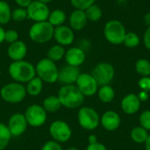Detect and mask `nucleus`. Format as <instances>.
<instances>
[{"instance_id":"obj_28","label":"nucleus","mask_w":150,"mask_h":150,"mask_svg":"<svg viewBox=\"0 0 150 150\" xmlns=\"http://www.w3.org/2000/svg\"><path fill=\"white\" fill-rule=\"evenodd\" d=\"M84 11H85L88 21H91V22L99 21L103 16L102 9L96 4H94L91 6H90L89 8H87Z\"/></svg>"},{"instance_id":"obj_2","label":"nucleus","mask_w":150,"mask_h":150,"mask_svg":"<svg viewBox=\"0 0 150 150\" xmlns=\"http://www.w3.org/2000/svg\"><path fill=\"white\" fill-rule=\"evenodd\" d=\"M57 96L62 105L68 109H76L81 107L85 98L76 84L62 85L60 88Z\"/></svg>"},{"instance_id":"obj_9","label":"nucleus","mask_w":150,"mask_h":150,"mask_svg":"<svg viewBox=\"0 0 150 150\" xmlns=\"http://www.w3.org/2000/svg\"><path fill=\"white\" fill-rule=\"evenodd\" d=\"M47 112L45 111L42 105L34 104L29 105L26 108L24 115L28 126H31L33 127H40L46 123L47 119Z\"/></svg>"},{"instance_id":"obj_16","label":"nucleus","mask_w":150,"mask_h":150,"mask_svg":"<svg viewBox=\"0 0 150 150\" xmlns=\"http://www.w3.org/2000/svg\"><path fill=\"white\" fill-rule=\"evenodd\" d=\"M100 124L106 131L113 132L120 127L121 118L120 114L114 111H106L100 117Z\"/></svg>"},{"instance_id":"obj_32","label":"nucleus","mask_w":150,"mask_h":150,"mask_svg":"<svg viewBox=\"0 0 150 150\" xmlns=\"http://www.w3.org/2000/svg\"><path fill=\"white\" fill-rule=\"evenodd\" d=\"M26 18H28L26 8L18 7L11 11V19L15 22H23Z\"/></svg>"},{"instance_id":"obj_11","label":"nucleus","mask_w":150,"mask_h":150,"mask_svg":"<svg viewBox=\"0 0 150 150\" xmlns=\"http://www.w3.org/2000/svg\"><path fill=\"white\" fill-rule=\"evenodd\" d=\"M76 85L84 97H92L98 90L97 81L90 73H80Z\"/></svg>"},{"instance_id":"obj_18","label":"nucleus","mask_w":150,"mask_h":150,"mask_svg":"<svg viewBox=\"0 0 150 150\" xmlns=\"http://www.w3.org/2000/svg\"><path fill=\"white\" fill-rule=\"evenodd\" d=\"M86 58L85 51L79 47H72L69 48L64 55L65 62L68 65L79 67L81 66Z\"/></svg>"},{"instance_id":"obj_33","label":"nucleus","mask_w":150,"mask_h":150,"mask_svg":"<svg viewBox=\"0 0 150 150\" xmlns=\"http://www.w3.org/2000/svg\"><path fill=\"white\" fill-rule=\"evenodd\" d=\"M70 4L75 9L85 11L92 4H96V0H70Z\"/></svg>"},{"instance_id":"obj_40","label":"nucleus","mask_w":150,"mask_h":150,"mask_svg":"<svg viewBox=\"0 0 150 150\" xmlns=\"http://www.w3.org/2000/svg\"><path fill=\"white\" fill-rule=\"evenodd\" d=\"M33 1V0H15L18 7H22V8H27Z\"/></svg>"},{"instance_id":"obj_15","label":"nucleus","mask_w":150,"mask_h":150,"mask_svg":"<svg viewBox=\"0 0 150 150\" xmlns=\"http://www.w3.org/2000/svg\"><path fill=\"white\" fill-rule=\"evenodd\" d=\"M54 40L57 44L66 47L71 45L75 40V33L74 31L67 25H60L54 27Z\"/></svg>"},{"instance_id":"obj_17","label":"nucleus","mask_w":150,"mask_h":150,"mask_svg":"<svg viewBox=\"0 0 150 150\" xmlns=\"http://www.w3.org/2000/svg\"><path fill=\"white\" fill-rule=\"evenodd\" d=\"M142 102L140 101L138 96L134 93H129L126 95L120 103L122 111L128 115H133L137 113L141 109Z\"/></svg>"},{"instance_id":"obj_20","label":"nucleus","mask_w":150,"mask_h":150,"mask_svg":"<svg viewBox=\"0 0 150 150\" xmlns=\"http://www.w3.org/2000/svg\"><path fill=\"white\" fill-rule=\"evenodd\" d=\"M69 27L73 31L83 30L88 23L85 11L83 10L75 9L69 17Z\"/></svg>"},{"instance_id":"obj_36","label":"nucleus","mask_w":150,"mask_h":150,"mask_svg":"<svg viewBox=\"0 0 150 150\" xmlns=\"http://www.w3.org/2000/svg\"><path fill=\"white\" fill-rule=\"evenodd\" d=\"M41 150H63V149L61 143L52 140L44 143V145L41 148Z\"/></svg>"},{"instance_id":"obj_7","label":"nucleus","mask_w":150,"mask_h":150,"mask_svg":"<svg viewBox=\"0 0 150 150\" xmlns=\"http://www.w3.org/2000/svg\"><path fill=\"white\" fill-rule=\"evenodd\" d=\"M77 121L85 130H95L100 124V116L98 112L90 106H81L77 112Z\"/></svg>"},{"instance_id":"obj_3","label":"nucleus","mask_w":150,"mask_h":150,"mask_svg":"<svg viewBox=\"0 0 150 150\" xmlns=\"http://www.w3.org/2000/svg\"><path fill=\"white\" fill-rule=\"evenodd\" d=\"M54 27L48 21L34 22L28 31L31 40L38 44H45L54 37Z\"/></svg>"},{"instance_id":"obj_48","label":"nucleus","mask_w":150,"mask_h":150,"mask_svg":"<svg viewBox=\"0 0 150 150\" xmlns=\"http://www.w3.org/2000/svg\"><path fill=\"white\" fill-rule=\"evenodd\" d=\"M66 150H79L78 149L75 148V147H70V148H68Z\"/></svg>"},{"instance_id":"obj_14","label":"nucleus","mask_w":150,"mask_h":150,"mask_svg":"<svg viewBox=\"0 0 150 150\" xmlns=\"http://www.w3.org/2000/svg\"><path fill=\"white\" fill-rule=\"evenodd\" d=\"M80 73L81 72L78 67H74L66 64L59 69L58 82L62 85L76 84V82Z\"/></svg>"},{"instance_id":"obj_47","label":"nucleus","mask_w":150,"mask_h":150,"mask_svg":"<svg viewBox=\"0 0 150 150\" xmlns=\"http://www.w3.org/2000/svg\"><path fill=\"white\" fill-rule=\"evenodd\" d=\"M38 1H40V2H41V3H44V4H47L51 3V2H52L53 0H38Z\"/></svg>"},{"instance_id":"obj_30","label":"nucleus","mask_w":150,"mask_h":150,"mask_svg":"<svg viewBox=\"0 0 150 150\" xmlns=\"http://www.w3.org/2000/svg\"><path fill=\"white\" fill-rule=\"evenodd\" d=\"M11 139V134L7 127V125L0 122V150H4Z\"/></svg>"},{"instance_id":"obj_45","label":"nucleus","mask_w":150,"mask_h":150,"mask_svg":"<svg viewBox=\"0 0 150 150\" xmlns=\"http://www.w3.org/2000/svg\"><path fill=\"white\" fill-rule=\"evenodd\" d=\"M143 22L147 26H150V12H148L143 17Z\"/></svg>"},{"instance_id":"obj_1","label":"nucleus","mask_w":150,"mask_h":150,"mask_svg":"<svg viewBox=\"0 0 150 150\" xmlns=\"http://www.w3.org/2000/svg\"><path fill=\"white\" fill-rule=\"evenodd\" d=\"M8 72L11 78L19 83H26L36 76L35 66L25 60L12 62L8 68Z\"/></svg>"},{"instance_id":"obj_42","label":"nucleus","mask_w":150,"mask_h":150,"mask_svg":"<svg viewBox=\"0 0 150 150\" xmlns=\"http://www.w3.org/2000/svg\"><path fill=\"white\" fill-rule=\"evenodd\" d=\"M90 47V41L88 40H82L80 42V47L83 50L85 51V49H87Z\"/></svg>"},{"instance_id":"obj_24","label":"nucleus","mask_w":150,"mask_h":150,"mask_svg":"<svg viewBox=\"0 0 150 150\" xmlns=\"http://www.w3.org/2000/svg\"><path fill=\"white\" fill-rule=\"evenodd\" d=\"M98 97L102 103L109 104L115 98V91L110 84L100 86L98 90Z\"/></svg>"},{"instance_id":"obj_43","label":"nucleus","mask_w":150,"mask_h":150,"mask_svg":"<svg viewBox=\"0 0 150 150\" xmlns=\"http://www.w3.org/2000/svg\"><path fill=\"white\" fill-rule=\"evenodd\" d=\"M88 142H89V144H93V143L98 142V137H97V135H95V134H91V135L88 137Z\"/></svg>"},{"instance_id":"obj_38","label":"nucleus","mask_w":150,"mask_h":150,"mask_svg":"<svg viewBox=\"0 0 150 150\" xmlns=\"http://www.w3.org/2000/svg\"><path fill=\"white\" fill-rule=\"evenodd\" d=\"M143 43L145 47L150 51V26H148L144 35H143Z\"/></svg>"},{"instance_id":"obj_4","label":"nucleus","mask_w":150,"mask_h":150,"mask_svg":"<svg viewBox=\"0 0 150 150\" xmlns=\"http://www.w3.org/2000/svg\"><path fill=\"white\" fill-rule=\"evenodd\" d=\"M104 36L112 45L123 44L127 30L123 23L117 19H112L105 23L104 26Z\"/></svg>"},{"instance_id":"obj_41","label":"nucleus","mask_w":150,"mask_h":150,"mask_svg":"<svg viewBox=\"0 0 150 150\" xmlns=\"http://www.w3.org/2000/svg\"><path fill=\"white\" fill-rule=\"evenodd\" d=\"M137 96H138V98H139V99H140L141 102H146L149 99V92L144 91H141Z\"/></svg>"},{"instance_id":"obj_34","label":"nucleus","mask_w":150,"mask_h":150,"mask_svg":"<svg viewBox=\"0 0 150 150\" xmlns=\"http://www.w3.org/2000/svg\"><path fill=\"white\" fill-rule=\"evenodd\" d=\"M139 122L141 127L150 131V110H146L142 112L139 118Z\"/></svg>"},{"instance_id":"obj_37","label":"nucleus","mask_w":150,"mask_h":150,"mask_svg":"<svg viewBox=\"0 0 150 150\" xmlns=\"http://www.w3.org/2000/svg\"><path fill=\"white\" fill-rule=\"evenodd\" d=\"M138 86L142 91L149 92L150 91V76H142L138 81Z\"/></svg>"},{"instance_id":"obj_35","label":"nucleus","mask_w":150,"mask_h":150,"mask_svg":"<svg viewBox=\"0 0 150 150\" xmlns=\"http://www.w3.org/2000/svg\"><path fill=\"white\" fill-rule=\"evenodd\" d=\"M17 40H18V33L16 30L9 29V30L5 31V34H4V41L5 42L11 44Z\"/></svg>"},{"instance_id":"obj_27","label":"nucleus","mask_w":150,"mask_h":150,"mask_svg":"<svg viewBox=\"0 0 150 150\" xmlns=\"http://www.w3.org/2000/svg\"><path fill=\"white\" fill-rule=\"evenodd\" d=\"M11 20V9L10 4L4 0H0V25H7Z\"/></svg>"},{"instance_id":"obj_31","label":"nucleus","mask_w":150,"mask_h":150,"mask_svg":"<svg viewBox=\"0 0 150 150\" xmlns=\"http://www.w3.org/2000/svg\"><path fill=\"white\" fill-rule=\"evenodd\" d=\"M141 43V39L139 35L134 32H127L123 44L128 48H134L138 47Z\"/></svg>"},{"instance_id":"obj_19","label":"nucleus","mask_w":150,"mask_h":150,"mask_svg":"<svg viewBox=\"0 0 150 150\" xmlns=\"http://www.w3.org/2000/svg\"><path fill=\"white\" fill-rule=\"evenodd\" d=\"M27 54V46L22 40H17L9 45L7 48V54L12 62L22 61Z\"/></svg>"},{"instance_id":"obj_25","label":"nucleus","mask_w":150,"mask_h":150,"mask_svg":"<svg viewBox=\"0 0 150 150\" xmlns=\"http://www.w3.org/2000/svg\"><path fill=\"white\" fill-rule=\"evenodd\" d=\"M66 50L63 46H61L59 44L53 45L47 52V58L51 60L54 62H59L62 59L64 58Z\"/></svg>"},{"instance_id":"obj_23","label":"nucleus","mask_w":150,"mask_h":150,"mask_svg":"<svg viewBox=\"0 0 150 150\" xmlns=\"http://www.w3.org/2000/svg\"><path fill=\"white\" fill-rule=\"evenodd\" d=\"M66 19H67L66 12L63 10L55 9V10H53L50 11L47 21L54 27H57V26L64 25V23L66 22Z\"/></svg>"},{"instance_id":"obj_46","label":"nucleus","mask_w":150,"mask_h":150,"mask_svg":"<svg viewBox=\"0 0 150 150\" xmlns=\"http://www.w3.org/2000/svg\"><path fill=\"white\" fill-rule=\"evenodd\" d=\"M145 149L146 150H150V134H149V136H148V139H147V141L145 142Z\"/></svg>"},{"instance_id":"obj_21","label":"nucleus","mask_w":150,"mask_h":150,"mask_svg":"<svg viewBox=\"0 0 150 150\" xmlns=\"http://www.w3.org/2000/svg\"><path fill=\"white\" fill-rule=\"evenodd\" d=\"M43 90V81L35 76L33 79H31L28 83H26L25 91L26 94L32 97L39 96Z\"/></svg>"},{"instance_id":"obj_22","label":"nucleus","mask_w":150,"mask_h":150,"mask_svg":"<svg viewBox=\"0 0 150 150\" xmlns=\"http://www.w3.org/2000/svg\"><path fill=\"white\" fill-rule=\"evenodd\" d=\"M62 106V105L61 104L58 96L55 95H51L47 97L43 100V104H42V107L45 109V111L47 112H51V113L58 112Z\"/></svg>"},{"instance_id":"obj_29","label":"nucleus","mask_w":150,"mask_h":150,"mask_svg":"<svg viewBox=\"0 0 150 150\" xmlns=\"http://www.w3.org/2000/svg\"><path fill=\"white\" fill-rule=\"evenodd\" d=\"M135 71L142 76H150V61L145 58H141L136 61Z\"/></svg>"},{"instance_id":"obj_10","label":"nucleus","mask_w":150,"mask_h":150,"mask_svg":"<svg viewBox=\"0 0 150 150\" xmlns=\"http://www.w3.org/2000/svg\"><path fill=\"white\" fill-rule=\"evenodd\" d=\"M49 134L52 139L59 143L67 142L72 136V130L69 125L64 120H54L49 127Z\"/></svg>"},{"instance_id":"obj_44","label":"nucleus","mask_w":150,"mask_h":150,"mask_svg":"<svg viewBox=\"0 0 150 150\" xmlns=\"http://www.w3.org/2000/svg\"><path fill=\"white\" fill-rule=\"evenodd\" d=\"M4 34H5V30L0 25V44L4 42Z\"/></svg>"},{"instance_id":"obj_6","label":"nucleus","mask_w":150,"mask_h":150,"mask_svg":"<svg viewBox=\"0 0 150 150\" xmlns=\"http://www.w3.org/2000/svg\"><path fill=\"white\" fill-rule=\"evenodd\" d=\"M36 76L40 77L43 83H54L58 81V72L59 69L55 62L51 60L43 58L40 60L35 66Z\"/></svg>"},{"instance_id":"obj_5","label":"nucleus","mask_w":150,"mask_h":150,"mask_svg":"<svg viewBox=\"0 0 150 150\" xmlns=\"http://www.w3.org/2000/svg\"><path fill=\"white\" fill-rule=\"evenodd\" d=\"M26 96L25 86L17 82L9 83L0 90V97L9 104H19Z\"/></svg>"},{"instance_id":"obj_8","label":"nucleus","mask_w":150,"mask_h":150,"mask_svg":"<svg viewBox=\"0 0 150 150\" xmlns=\"http://www.w3.org/2000/svg\"><path fill=\"white\" fill-rule=\"evenodd\" d=\"M91 74L97 81L98 86H104L112 83L115 76V69L109 62H99L93 68Z\"/></svg>"},{"instance_id":"obj_49","label":"nucleus","mask_w":150,"mask_h":150,"mask_svg":"<svg viewBox=\"0 0 150 150\" xmlns=\"http://www.w3.org/2000/svg\"><path fill=\"white\" fill-rule=\"evenodd\" d=\"M0 77H1V70H0Z\"/></svg>"},{"instance_id":"obj_26","label":"nucleus","mask_w":150,"mask_h":150,"mask_svg":"<svg viewBox=\"0 0 150 150\" xmlns=\"http://www.w3.org/2000/svg\"><path fill=\"white\" fill-rule=\"evenodd\" d=\"M149 134L148 130H146L142 127L139 126V127H135L132 129L130 136H131V139L134 142H136L138 144H142V143H145V142L147 141Z\"/></svg>"},{"instance_id":"obj_13","label":"nucleus","mask_w":150,"mask_h":150,"mask_svg":"<svg viewBox=\"0 0 150 150\" xmlns=\"http://www.w3.org/2000/svg\"><path fill=\"white\" fill-rule=\"evenodd\" d=\"M28 124L23 113L16 112L12 114L8 120L7 127L11 134V137H18L22 135L27 129Z\"/></svg>"},{"instance_id":"obj_12","label":"nucleus","mask_w":150,"mask_h":150,"mask_svg":"<svg viewBox=\"0 0 150 150\" xmlns=\"http://www.w3.org/2000/svg\"><path fill=\"white\" fill-rule=\"evenodd\" d=\"M26 11L28 18L33 20V23L47 21L51 11L47 4L38 0H33L26 8Z\"/></svg>"},{"instance_id":"obj_39","label":"nucleus","mask_w":150,"mask_h":150,"mask_svg":"<svg viewBox=\"0 0 150 150\" xmlns=\"http://www.w3.org/2000/svg\"><path fill=\"white\" fill-rule=\"evenodd\" d=\"M85 150H108L107 149V148L104 145V144H102V143H100V142H96V143H93V144H89L88 146H87V148H86V149Z\"/></svg>"}]
</instances>
